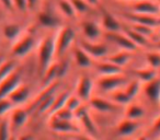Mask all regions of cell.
Instances as JSON below:
<instances>
[{
	"mask_svg": "<svg viewBox=\"0 0 160 140\" xmlns=\"http://www.w3.org/2000/svg\"><path fill=\"white\" fill-rule=\"evenodd\" d=\"M70 1H71V3H72L73 8H75L78 16H79V14L87 13L91 8H93V7H91L86 0H70Z\"/></svg>",
	"mask_w": 160,
	"mask_h": 140,
	"instance_id": "cell-33",
	"label": "cell"
},
{
	"mask_svg": "<svg viewBox=\"0 0 160 140\" xmlns=\"http://www.w3.org/2000/svg\"><path fill=\"white\" fill-rule=\"evenodd\" d=\"M69 95H70V94H69L68 92H64V93L59 94L58 96H55V100H54L53 105H52L51 109H49V113L54 114L55 112H57L58 109L66 106V103H67V100H68Z\"/></svg>",
	"mask_w": 160,
	"mask_h": 140,
	"instance_id": "cell-31",
	"label": "cell"
},
{
	"mask_svg": "<svg viewBox=\"0 0 160 140\" xmlns=\"http://www.w3.org/2000/svg\"><path fill=\"white\" fill-rule=\"evenodd\" d=\"M82 105V100L79 98L78 95H69L68 100L66 103V107L69 109H71L72 112H75L78 107H80Z\"/></svg>",
	"mask_w": 160,
	"mask_h": 140,
	"instance_id": "cell-38",
	"label": "cell"
},
{
	"mask_svg": "<svg viewBox=\"0 0 160 140\" xmlns=\"http://www.w3.org/2000/svg\"><path fill=\"white\" fill-rule=\"evenodd\" d=\"M23 33H24V31H23L22 25L19 23L10 22L3 24L2 27V35L9 42L14 43Z\"/></svg>",
	"mask_w": 160,
	"mask_h": 140,
	"instance_id": "cell-17",
	"label": "cell"
},
{
	"mask_svg": "<svg viewBox=\"0 0 160 140\" xmlns=\"http://www.w3.org/2000/svg\"><path fill=\"white\" fill-rule=\"evenodd\" d=\"M145 115V109L136 103H131L126 109V118L129 119H139Z\"/></svg>",
	"mask_w": 160,
	"mask_h": 140,
	"instance_id": "cell-29",
	"label": "cell"
},
{
	"mask_svg": "<svg viewBox=\"0 0 160 140\" xmlns=\"http://www.w3.org/2000/svg\"><path fill=\"white\" fill-rule=\"evenodd\" d=\"M79 46L91 56L93 59H103L109 56V48L105 44L98 42H90V41H81Z\"/></svg>",
	"mask_w": 160,
	"mask_h": 140,
	"instance_id": "cell-5",
	"label": "cell"
},
{
	"mask_svg": "<svg viewBox=\"0 0 160 140\" xmlns=\"http://www.w3.org/2000/svg\"><path fill=\"white\" fill-rule=\"evenodd\" d=\"M49 128L55 131V133H69V135L78 133L80 131L79 127L76 126L72 123V120L59 119V118L55 117V116H53V115H52V118H51V120H49Z\"/></svg>",
	"mask_w": 160,
	"mask_h": 140,
	"instance_id": "cell-9",
	"label": "cell"
},
{
	"mask_svg": "<svg viewBox=\"0 0 160 140\" xmlns=\"http://www.w3.org/2000/svg\"><path fill=\"white\" fill-rule=\"evenodd\" d=\"M124 88H125L124 91L126 92V94L133 100V99L137 95L138 92H139V90H140V81L139 80L128 81L127 84L125 85Z\"/></svg>",
	"mask_w": 160,
	"mask_h": 140,
	"instance_id": "cell-32",
	"label": "cell"
},
{
	"mask_svg": "<svg viewBox=\"0 0 160 140\" xmlns=\"http://www.w3.org/2000/svg\"><path fill=\"white\" fill-rule=\"evenodd\" d=\"M146 61L148 62V66L153 69L160 68V54L158 51H151L147 53Z\"/></svg>",
	"mask_w": 160,
	"mask_h": 140,
	"instance_id": "cell-34",
	"label": "cell"
},
{
	"mask_svg": "<svg viewBox=\"0 0 160 140\" xmlns=\"http://www.w3.org/2000/svg\"><path fill=\"white\" fill-rule=\"evenodd\" d=\"M86 1H87L91 7L94 8V7H98L99 6V1H100V0H86Z\"/></svg>",
	"mask_w": 160,
	"mask_h": 140,
	"instance_id": "cell-44",
	"label": "cell"
},
{
	"mask_svg": "<svg viewBox=\"0 0 160 140\" xmlns=\"http://www.w3.org/2000/svg\"><path fill=\"white\" fill-rule=\"evenodd\" d=\"M41 0H27L28 3V10H35L38 7Z\"/></svg>",
	"mask_w": 160,
	"mask_h": 140,
	"instance_id": "cell-41",
	"label": "cell"
},
{
	"mask_svg": "<svg viewBox=\"0 0 160 140\" xmlns=\"http://www.w3.org/2000/svg\"><path fill=\"white\" fill-rule=\"evenodd\" d=\"M124 17L134 24L144 25L148 27H160V16H148V14H140L136 12H131V13L124 14Z\"/></svg>",
	"mask_w": 160,
	"mask_h": 140,
	"instance_id": "cell-7",
	"label": "cell"
},
{
	"mask_svg": "<svg viewBox=\"0 0 160 140\" xmlns=\"http://www.w3.org/2000/svg\"><path fill=\"white\" fill-rule=\"evenodd\" d=\"M30 96V89L27 85L20 84L18 88L13 90L11 93L9 94L8 98L12 101L14 105L16 104H22L28 100V98Z\"/></svg>",
	"mask_w": 160,
	"mask_h": 140,
	"instance_id": "cell-24",
	"label": "cell"
},
{
	"mask_svg": "<svg viewBox=\"0 0 160 140\" xmlns=\"http://www.w3.org/2000/svg\"><path fill=\"white\" fill-rule=\"evenodd\" d=\"M14 104L12 103V101L9 98H3L0 100V117L5 116L6 114H8L12 109H13Z\"/></svg>",
	"mask_w": 160,
	"mask_h": 140,
	"instance_id": "cell-37",
	"label": "cell"
},
{
	"mask_svg": "<svg viewBox=\"0 0 160 140\" xmlns=\"http://www.w3.org/2000/svg\"><path fill=\"white\" fill-rule=\"evenodd\" d=\"M76 40V32L70 27H60L56 33V58H59L72 46Z\"/></svg>",
	"mask_w": 160,
	"mask_h": 140,
	"instance_id": "cell-2",
	"label": "cell"
},
{
	"mask_svg": "<svg viewBox=\"0 0 160 140\" xmlns=\"http://www.w3.org/2000/svg\"><path fill=\"white\" fill-rule=\"evenodd\" d=\"M158 1V3H159V7H160V0H157Z\"/></svg>",
	"mask_w": 160,
	"mask_h": 140,
	"instance_id": "cell-49",
	"label": "cell"
},
{
	"mask_svg": "<svg viewBox=\"0 0 160 140\" xmlns=\"http://www.w3.org/2000/svg\"><path fill=\"white\" fill-rule=\"evenodd\" d=\"M56 34H49L44 37L38 46V68L42 76L48 70L56 59Z\"/></svg>",
	"mask_w": 160,
	"mask_h": 140,
	"instance_id": "cell-1",
	"label": "cell"
},
{
	"mask_svg": "<svg viewBox=\"0 0 160 140\" xmlns=\"http://www.w3.org/2000/svg\"><path fill=\"white\" fill-rule=\"evenodd\" d=\"M20 84H22L21 83V75L18 71H14L6 80L0 82V100L3 98H8L9 94Z\"/></svg>",
	"mask_w": 160,
	"mask_h": 140,
	"instance_id": "cell-12",
	"label": "cell"
},
{
	"mask_svg": "<svg viewBox=\"0 0 160 140\" xmlns=\"http://www.w3.org/2000/svg\"><path fill=\"white\" fill-rule=\"evenodd\" d=\"M52 115L59 118V119H64V120H72L73 118H75V113H73L71 109H67L66 106L58 109L57 112H55V113L52 114Z\"/></svg>",
	"mask_w": 160,
	"mask_h": 140,
	"instance_id": "cell-35",
	"label": "cell"
},
{
	"mask_svg": "<svg viewBox=\"0 0 160 140\" xmlns=\"http://www.w3.org/2000/svg\"><path fill=\"white\" fill-rule=\"evenodd\" d=\"M123 32H124L138 47H147L150 45V41H149L148 36L139 33V32L132 29V27H124Z\"/></svg>",
	"mask_w": 160,
	"mask_h": 140,
	"instance_id": "cell-23",
	"label": "cell"
},
{
	"mask_svg": "<svg viewBox=\"0 0 160 140\" xmlns=\"http://www.w3.org/2000/svg\"><path fill=\"white\" fill-rule=\"evenodd\" d=\"M13 2L14 10L19 12H25L28 11V3L27 0H12Z\"/></svg>",
	"mask_w": 160,
	"mask_h": 140,
	"instance_id": "cell-39",
	"label": "cell"
},
{
	"mask_svg": "<svg viewBox=\"0 0 160 140\" xmlns=\"http://www.w3.org/2000/svg\"><path fill=\"white\" fill-rule=\"evenodd\" d=\"M38 25L45 29H55V27H60V19L56 13L48 9H42L38 12L36 16Z\"/></svg>",
	"mask_w": 160,
	"mask_h": 140,
	"instance_id": "cell-11",
	"label": "cell"
},
{
	"mask_svg": "<svg viewBox=\"0 0 160 140\" xmlns=\"http://www.w3.org/2000/svg\"><path fill=\"white\" fill-rule=\"evenodd\" d=\"M55 8L58 13L66 19L75 20L78 17L77 12H76L75 8H73L70 0H56Z\"/></svg>",
	"mask_w": 160,
	"mask_h": 140,
	"instance_id": "cell-18",
	"label": "cell"
},
{
	"mask_svg": "<svg viewBox=\"0 0 160 140\" xmlns=\"http://www.w3.org/2000/svg\"><path fill=\"white\" fill-rule=\"evenodd\" d=\"M138 128H139V124L137 120L126 118L118 124V133L122 137H128V136L133 135L134 133H136Z\"/></svg>",
	"mask_w": 160,
	"mask_h": 140,
	"instance_id": "cell-22",
	"label": "cell"
},
{
	"mask_svg": "<svg viewBox=\"0 0 160 140\" xmlns=\"http://www.w3.org/2000/svg\"><path fill=\"white\" fill-rule=\"evenodd\" d=\"M36 46V38L31 33H23L16 42L11 48L12 55L17 58H23L29 55Z\"/></svg>",
	"mask_w": 160,
	"mask_h": 140,
	"instance_id": "cell-3",
	"label": "cell"
},
{
	"mask_svg": "<svg viewBox=\"0 0 160 140\" xmlns=\"http://www.w3.org/2000/svg\"><path fill=\"white\" fill-rule=\"evenodd\" d=\"M92 90H93V81L89 76L80 77L77 82L76 91L77 95L82 101H89L91 99Z\"/></svg>",
	"mask_w": 160,
	"mask_h": 140,
	"instance_id": "cell-14",
	"label": "cell"
},
{
	"mask_svg": "<svg viewBox=\"0 0 160 140\" xmlns=\"http://www.w3.org/2000/svg\"><path fill=\"white\" fill-rule=\"evenodd\" d=\"M153 130H155V133H160V116L153 123Z\"/></svg>",
	"mask_w": 160,
	"mask_h": 140,
	"instance_id": "cell-43",
	"label": "cell"
},
{
	"mask_svg": "<svg viewBox=\"0 0 160 140\" xmlns=\"http://www.w3.org/2000/svg\"><path fill=\"white\" fill-rule=\"evenodd\" d=\"M73 60L80 68H90L93 66V58L88 55L80 46L73 48Z\"/></svg>",
	"mask_w": 160,
	"mask_h": 140,
	"instance_id": "cell-21",
	"label": "cell"
},
{
	"mask_svg": "<svg viewBox=\"0 0 160 140\" xmlns=\"http://www.w3.org/2000/svg\"><path fill=\"white\" fill-rule=\"evenodd\" d=\"M75 117L81 122L82 126L89 131L90 133H97V126L92 120L91 116L89 114V107L87 105L82 104L80 107H78L75 112Z\"/></svg>",
	"mask_w": 160,
	"mask_h": 140,
	"instance_id": "cell-13",
	"label": "cell"
},
{
	"mask_svg": "<svg viewBox=\"0 0 160 140\" xmlns=\"http://www.w3.org/2000/svg\"><path fill=\"white\" fill-rule=\"evenodd\" d=\"M132 12L148 16H160V7L157 0H136L132 2Z\"/></svg>",
	"mask_w": 160,
	"mask_h": 140,
	"instance_id": "cell-6",
	"label": "cell"
},
{
	"mask_svg": "<svg viewBox=\"0 0 160 140\" xmlns=\"http://www.w3.org/2000/svg\"><path fill=\"white\" fill-rule=\"evenodd\" d=\"M136 140H148V138H147L146 136H140V137L137 138Z\"/></svg>",
	"mask_w": 160,
	"mask_h": 140,
	"instance_id": "cell-45",
	"label": "cell"
},
{
	"mask_svg": "<svg viewBox=\"0 0 160 140\" xmlns=\"http://www.w3.org/2000/svg\"><path fill=\"white\" fill-rule=\"evenodd\" d=\"M97 71L100 74V76H111V75H118L122 74V69L121 67L114 65L113 62L109 61L104 58L101 61H98L96 65Z\"/></svg>",
	"mask_w": 160,
	"mask_h": 140,
	"instance_id": "cell-20",
	"label": "cell"
},
{
	"mask_svg": "<svg viewBox=\"0 0 160 140\" xmlns=\"http://www.w3.org/2000/svg\"><path fill=\"white\" fill-rule=\"evenodd\" d=\"M111 98L114 103L120 104V105L128 104V103H131V101H132V99L127 95L126 92L122 89H118V90H115V91L111 92Z\"/></svg>",
	"mask_w": 160,
	"mask_h": 140,
	"instance_id": "cell-30",
	"label": "cell"
},
{
	"mask_svg": "<svg viewBox=\"0 0 160 140\" xmlns=\"http://www.w3.org/2000/svg\"><path fill=\"white\" fill-rule=\"evenodd\" d=\"M128 82L126 77L122 76V74L111 75V76H101L98 81L99 88L105 92H113L121 88H124Z\"/></svg>",
	"mask_w": 160,
	"mask_h": 140,
	"instance_id": "cell-4",
	"label": "cell"
},
{
	"mask_svg": "<svg viewBox=\"0 0 160 140\" xmlns=\"http://www.w3.org/2000/svg\"><path fill=\"white\" fill-rule=\"evenodd\" d=\"M0 3H1V6H2L5 9L10 10V11H13L14 10L12 0H0Z\"/></svg>",
	"mask_w": 160,
	"mask_h": 140,
	"instance_id": "cell-40",
	"label": "cell"
},
{
	"mask_svg": "<svg viewBox=\"0 0 160 140\" xmlns=\"http://www.w3.org/2000/svg\"><path fill=\"white\" fill-rule=\"evenodd\" d=\"M3 60H5V59H3V57L1 55H0V66H1V64L3 62Z\"/></svg>",
	"mask_w": 160,
	"mask_h": 140,
	"instance_id": "cell-47",
	"label": "cell"
},
{
	"mask_svg": "<svg viewBox=\"0 0 160 140\" xmlns=\"http://www.w3.org/2000/svg\"><path fill=\"white\" fill-rule=\"evenodd\" d=\"M107 37L109 41H111L114 44L118 45L122 51H132V53H133L136 49H138L137 45L123 32V30L121 32L107 33Z\"/></svg>",
	"mask_w": 160,
	"mask_h": 140,
	"instance_id": "cell-8",
	"label": "cell"
},
{
	"mask_svg": "<svg viewBox=\"0 0 160 140\" xmlns=\"http://www.w3.org/2000/svg\"><path fill=\"white\" fill-rule=\"evenodd\" d=\"M8 140H19V139H18L17 137H14V136H11V137H10Z\"/></svg>",
	"mask_w": 160,
	"mask_h": 140,
	"instance_id": "cell-46",
	"label": "cell"
},
{
	"mask_svg": "<svg viewBox=\"0 0 160 140\" xmlns=\"http://www.w3.org/2000/svg\"><path fill=\"white\" fill-rule=\"evenodd\" d=\"M105 59L109 60V61L113 62L114 65L121 67H125L132 59V51H121L116 54H112L105 57Z\"/></svg>",
	"mask_w": 160,
	"mask_h": 140,
	"instance_id": "cell-25",
	"label": "cell"
},
{
	"mask_svg": "<svg viewBox=\"0 0 160 140\" xmlns=\"http://www.w3.org/2000/svg\"><path fill=\"white\" fill-rule=\"evenodd\" d=\"M70 138L72 140H93L91 137H88V136H85V135H80L79 133L70 135Z\"/></svg>",
	"mask_w": 160,
	"mask_h": 140,
	"instance_id": "cell-42",
	"label": "cell"
},
{
	"mask_svg": "<svg viewBox=\"0 0 160 140\" xmlns=\"http://www.w3.org/2000/svg\"><path fill=\"white\" fill-rule=\"evenodd\" d=\"M81 31H82L83 37H85L86 41L98 42L102 36L103 30L101 27L100 23L92 20H87L81 23Z\"/></svg>",
	"mask_w": 160,
	"mask_h": 140,
	"instance_id": "cell-10",
	"label": "cell"
},
{
	"mask_svg": "<svg viewBox=\"0 0 160 140\" xmlns=\"http://www.w3.org/2000/svg\"><path fill=\"white\" fill-rule=\"evenodd\" d=\"M17 62L14 60H3L0 66V82L11 76L14 71H17Z\"/></svg>",
	"mask_w": 160,
	"mask_h": 140,
	"instance_id": "cell-28",
	"label": "cell"
},
{
	"mask_svg": "<svg viewBox=\"0 0 160 140\" xmlns=\"http://www.w3.org/2000/svg\"><path fill=\"white\" fill-rule=\"evenodd\" d=\"M135 74H136V77H137V80H139L140 82H144V83L153 80V79L158 77L157 69H153V68H151V67L137 69L135 71Z\"/></svg>",
	"mask_w": 160,
	"mask_h": 140,
	"instance_id": "cell-27",
	"label": "cell"
},
{
	"mask_svg": "<svg viewBox=\"0 0 160 140\" xmlns=\"http://www.w3.org/2000/svg\"><path fill=\"white\" fill-rule=\"evenodd\" d=\"M29 119V112L25 109H16L12 111L11 113V125L17 128H20Z\"/></svg>",
	"mask_w": 160,
	"mask_h": 140,
	"instance_id": "cell-26",
	"label": "cell"
},
{
	"mask_svg": "<svg viewBox=\"0 0 160 140\" xmlns=\"http://www.w3.org/2000/svg\"><path fill=\"white\" fill-rule=\"evenodd\" d=\"M144 93L150 102H160V78L157 77L153 80L144 83Z\"/></svg>",
	"mask_w": 160,
	"mask_h": 140,
	"instance_id": "cell-16",
	"label": "cell"
},
{
	"mask_svg": "<svg viewBox=\"0 0 160 140\" xmlns=\"http://www.w3.org/2000/svg\"><path fill=\"white\" fill-rule=\"evenodd\" d=\"M100 25L103 31L107 33H112V32H121L122 31V24L120 20L116 18L114 14L110 12H104L101 17Z\"/></svg>",
	"mask_w": 160,
	"mask_h": 140,
	"instance_id": "cell-15",
	"label": "cell"
},
{
	"mask_svg": "<svg viewBox=\"0 0 160 140\" xmlns=\"http://www.w3.org/2000/svg\"><path fill=\"white\" fill-rule=\"evenodd\" d=\"M10 137V122L8 119H2L0 122V140H8Z\"/></svg>",
	"mask_w": 160,
	"mask_h": 140,
	"instance_id": "cell-36",
	"label": "cell"
},
{
	"mask_svg": "<svg viewBox=\"0 0 160 140\" xmlns=\"http://www.w3.org/2000/svg\"><path fill=\"white\" fill-rule=\"evenodd\" d=\"M89 104L93 109L101 112V113H111V112L116 111L115 103H112L99 96H94V98L91 96V99L89 100Z\"/></svg>",
	"mask_w": 160,
	"mask_h": 140,
	"instance_id": "cell-19",
	"label": "cell"
},
{
	"mask_svg": "<svg viewBox=\"0 0 160 140\" xmlns=\"http://www.w3.org/2000/svg\"><path fill=\"white\" fill-rule=\"evenodd\" d=\"M123 1H128V2H134L136 0H123Z\"/></svg>",
	"mask_w": 160,
	"mask_h": 140,
	"instance_id": "cell-48",
	"label": "cell"
}]
</instances>
